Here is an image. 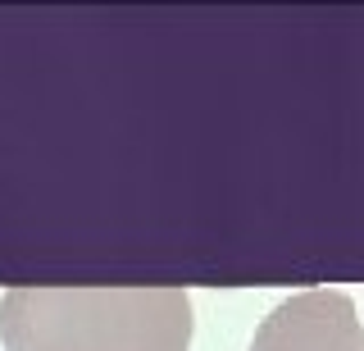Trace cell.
<instances>
[{"label": "cell", "instance_id": "cell-1", "mask_svg": "<svg viewBox=\"0 0 364 351\" xmlns=\"http://www.w3.org/2000/svg\"><path fill=\"white\" fill-rule=\"evenodd\" d=\"M5 351H187L182 288H9L0 297Z\"/></svg>", "mask_w": 364, "mask_h": 351}, {"label": "cell", "instance_id": "cell-2", "mask_svg": "<svg viewBox=\"0 0 364 351\" xmlns=\"http://www.w3.org/2000/svg\"><path fill=\"white\" fill-rule=\"evenodd\" d=\"M250 351H364L355 301L337 288L296 292L264 315Z\"/></svg>", "mask_w": 364, "mask_h": 351}]
</instances>
